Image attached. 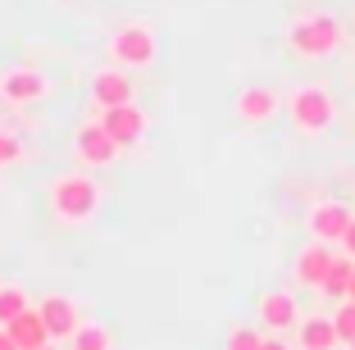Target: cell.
I'll list each match as a JSON object with an SVG mask.
<instances>
[{
	"label": "cell",
	"instance_id": "obj_17",
	"mask_svg": "<svg viewBox=\"0 0 355 350\" xmlns=\"http://www.w3.org/2000/svg\"><path fill=\"white\" fill-rule=\"evenodd\" d=\"M69 350H114V337L105 323H78L69 337Z\"/></svg>",
	"mask_w": 355,
	"mask_h": 350
},
{
	"label": "cell",
	"instance_id": "obj_25",
	"mask_svg": "<svg viewBox=\"0 0 355 350\" xmlns=\"http://www.w3.org/2000/svg\"><path fill=\"white\" fill-rule=\"evenodd\" d=\"M346 300H351V305H355V273H351V287H346Z\"/></svg>",
	"mask_w": 355,
	"mask_h": 350
},
{
	"label": "cell",
	"instance_id": "obj_6",
	"mask_svg": "<svg viewBox=\"0 0 355 350\" xmlns=\"http://www.w3.org/2000/svg\"><path fill=\"white\" fill-rule=\"evenodd\" d=\"M51 96V78H46L42 69H28V64H19V69L0 73V100L5 105H37Z\"/></svg>",
	"mask_w": 355,
	"mask_h": 350
},
{
	"label": "cell",
	"instance_id": "obj_10",
	"mask_svg": "<svg viewBox=\"0 0 355 350\" xmlns=\"http://www.w3.org/2000/svg\"><path fill=\"white\" fill-rule=\"evenodd\" d=\"M92 100H96V110H114V105L132 100V78H128V69L105 64L101 73H92Z\"/></svg>",
	"mask_w": 355,
	"mask_h": 350
},
{
	"label": "cell",
	"instance_id": "obj_15",
	"mask_svg": "<svg viewBox=\"0 0 355 350\" xmlns=\"http://www.w3.org/2000/svg\"><path fill=\"white\" fill-rule=\"evenodd\" d=\"M296 337H301V350H333V346H337L333 314H301V323H296Z\"/></svg>",
	"mask_w": 355,
	"mask_h": 350
},
{
	"label": "cell",
	"instance_id": "obj_3",
	"mask_svg": "<svg viewBox=\"0 0 355 350\" xmlns=\"http://www.w3.org/2000/svg\"><path fill=\"white\" fill-rule=\"evenodd\" d=\"M101 205V182L92 173H60L51 182V214L60 223H87Z\"/></svg>",
	"mask_w": 355,
	"mask_h": 350
},
{
	"label": "cell",
	"instance_id": "obj_27",
	"mask_svg": "<svg viewBox=\"0 0 355 350\" xmlns=\"http://www.w3.org/2000/svg\"><path fill=\"white\" fill-rule=\"evenodd\" d=\"M351 350H355V341H351Z\"/></svg>",
	"mask_w": 355,
	"mask_h": 350
},
{
	"label": "cell",
	"instance_id": "obj_12",
	"mask_svg": "<svg viewBox=\"0 0 355 350\" xmlns=\"http://www.w3.org/2000/svg\"><path fill=\"white\" fill-rule=\"evenodd\" d=\"M37 314H42L51 341H69V337H73V328L83 323V314H78V305L69 296H46L42 305H37Z\"/></svg>",
	"mask_w": 355,
	"mask_h": 350
},
{
	"label": "cell",
	"instance_id": "obj_21",
	"mask_svg": "<svg viewBox=\"0 0 355 350\" xmlns=\"http://www.w3.org/2000/svg\"><path fill=\"white\" fill-rule=\"evenodd\" d=\"M14 159H23V141L10 132V128H0V168H10Z\"/></svg>",
	"mask_w": 355,
	"mask_h": 350
},
{
	"label": "cell",
	"instance_id": "obj_23",
	"mask_svg": "<svg viewBox=\"0 0 355 350\" xmlns=\"http://www.w3.org/2000/svg\"><path fill=\"white\" fill-rule=\"evenodd\" d=\"M260 350H292V346H287L282 337H264V346H260Z\"/></svg>",
	"mask_w": 355,
	"mask_h": 350
},
{
	"label": "cell",
	"instance_id": "obj_2",
	"mask_svg": "<svg viewBox=\"0 0 355 350\" xmlns=\"http://www.w3.org/2000/svg\"><path fill=\"white\" fill-rule=\"evenodd\" d=\"M282 110H287V119H292V128L301 137H324L328 128L337 123V100H333V91H328L324 82L292 87L287 100H282Z\"/></svg>",
	"mask_w": 355,
	"mask_h": 350
},
{
	"label": "cell",
	"instance_id": "obj_5",
	"mask_svg": "<svg viewBox=\"0 0 355 350\" xmlns=\"http://www.w3.org/2000/svg\"><path fill=\"white\" fill-rule=\"evenodd\" d=\"M232 110H237V119H241V123L264 128V123H273V119L282 114V91H278V87H264V82L241 87V91H237V100H232Z\"/></svg>",
	"mask_w": 355,
	"mask_h": 350
},
{
	"label": "cell",
	"instance_id": "obj_4",
	"mask_svg": "<svg viewBox=\"0 0 355 350\" xmlns=\"http://www.w3.org/2000/svg\"><path fill=\"white\" fill-rule=\"evenodd\" d=\"M159 60V37L146 19H128L110 32V64L119 69H150Z\"/></svg>",
	"mask_w": 355,
	"mask_h": 350
},
{
	"label": "cell",
	"instance_id": "obj_8",
	"mask_svg": "<svg viewBox=\"0 0 355 350\" xmlns=\"http://www.w3.org/2000/svg\"><path fill=\"white\" fill-rule=\"evenodd\" d=\"M355 218L351 205H342V200H319V205H310V214H305V227H310V237L314 241H342L346 223Z\"/></svg>",
	"mask_w": 355,
	"mask_h": 350
},
{
	"label": "cell",
	"instance_id": "obj_13",
	"mask_svg": "<svg viewBox=\"0 0 355 350\" xmlns=\"http://www.w3.org/2000/svg\"><path fill=\"white\" fill-rule=\"evenodd\" d=\"M333 259L337 255H333V246H328V241H314L310 237V246L296 255V282H301V287H324Z\"/></svg>",
	"mask_w": 355,
	"mask_h": 350
},
{
	"label": "cell",
	"instance_id": "obj_19",
	"mask_svg": "<svg viewBox=\"0 0 355 350\" xmlns=\"http://www.w3.org/2000/svg\"><path fill=\"white\" fill-rule=\"evenodd\" d=\"M333 328H337V341H346V346L355 341V305H351V300H342V305H337Z\"/></svg>",
	"mask_w": 355,
	"mask_h": 350
},
{
	"label": "cell",
	"instance_id": "obj_14",
	"mask_svg": "<svg viewBox=\"0 0 355 350\" xmlns=\"http://www.w3.org/2000/svg\"><path fill=\"white\" fill-rule=\"evenodd\" d=\"M5 332H10L14 337V346L19 350H37V346H51V332H46V323H42V314H37V309H23L19 319H10L5 323Z\"/></svg>",
	"mask_w": 355,
	"mask_h": 350
},
{
	"label": "cell",
	"instance_id": "obj_20",
	"mask_svg": "<svg viewBox=\"0 0 355 350\" xmlns=\"http://www.w3.org/2000/svg\"><path fill=\"white\" fill-rule=\"evenodd\" d=\"M260 346H264V332L260 328H232L223 350H260Z\"/></svg>",
	"mask_w": 355,
	"mask_h": 350
},
{
	"label": "cell",
	"instance_id": "obj_18",
	"mask_svg": "<svg viewBox=\"0 0 355 350\" xmlns=\"http://www.w3.org/2000/svg\"><path fill=\"white\" fill-rule=\"evenodd\" d=\"M23 309H28V291H23L19 282H0V328L10 319H19Z\"/></svg>",
	"mask_w": 355,
	"mask_h": 350
},
{
	"label": "cell",
	"instance_id": "obj_7",
	"mask_svg": "<svg viewBox=\"0 0 355 350\" xmlns=\"http://www.w3.org/2000/svg\"><path fill=\"white\" fill-rule=\"evenodd\" d=\"M73 155H78V164H87V168H105V164L119 159V146L110 141V132L101 128V119H87V123L73 132Z\"/></svg>",
	"mask_w": 355,
	"mask_h": 350
},
{
	"label": "cell",
	"instance_id": "obj_9",
	"mask_svg": "<svg viewBox=\"0 0 355 350\" xmlns=\"http://www.w3.org/2000/svg\"><path fill=\"white\" fill-rule=\"evenodd\" d=\"M101 128L110 132V141L123 150V146L141 141V132H146V110H137L132 100L114 105V110H101Z\"/></svg>",
	"mask_w": 355,
	"mask_h": 350
},
{
	"label": "cell",
	"instance_id": "obj_1",
	"mask_svg": "<svg viewBox=\"0 0 355 350\" xmlns=\"http://www.w3.org/2000/svg\"><path fill=\"white\" fill-rule=\"evenodd\" d=\"M342 42H346L342 23L328 10H301V14L287 19V46L301 60H328V55L342 51Z\"/></svg>",
	"mask_w": 355,
	"mask_h": 350
},
{
	"label": "cell",
	"instance_id": "obj_22",
	"mask_svg": "<svg viewBox=\"0 0 355 350\" xmlns=\"http://www.w3.org/2000/svg\"><path fill=\"white\" fill-rule=\"evenodd\" d=\"M337 246H342V255H346V259H355V218L346 223V232H342V241H337Z\"/></svg>",
	"mask_w": 355,
	"mask_h": 350
},
{
	"label": "cell",
	"instance_id": "obj_26",
	"mask_svg": "<svg viewBox=\"0 0 355 350\" xmlns=\"http://www.w3.org/2000/svg\"><path fill=\"white\" fill-rule=\"evenodd\" d=\"M37 350H55V346H37Z\"/></svg>",
	"mask_w": 355,
	"mask_h": 350
},
{
	"label": "cell",
	"instance_id": "obj_24",
	"mask_svg": "<svg viewBox=\"0 0 355 350\" xmlns=\"http://www.w3.org/2000/svg\"><path fill=\"white\" fill-rule=\"evenodd\" d=\"M0 350H19V346H14V337H10L5 328H0Z\"/></svg>",
	"mask_w": 355,
	"mask_h": 350
},
{
	"label": "cell",
	"instance_id": "obj_16",
	"mask_svg": "<svg viewBox=\"0 0 355 350\" xmlns=\"http://www.w3.org/2000/svg\"><path fill=\"white\" fill-rule=\"evenodd\" d=\"M351 273H355V259L337 255L333 268H328V278H324V287H319V296H328V300H337V305H342V300H346V287H351Z\"/></svg>",
	"mask_w": 355,
	"mask_h": 350
},
{
	"label": "cell",
	"instance_id": "obj_11",
	"mask_svg": "<svg viewBox=\"0 0 355 350\" xmlns=\"http://www.w3.org/2000/svg\"><path fill=\"white\" fill-rule=\"evenodd\" d=\"M296 323H301V305H296L292 291H269V296H260V328H269L273 337H282V332H296Z\"/></svg>",
	"mask_w": 355,
	"mask_h": 350
}]
</instances>
